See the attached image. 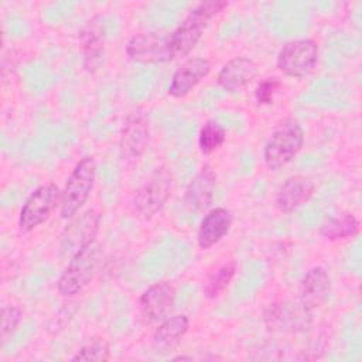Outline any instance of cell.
Here are the masks:
<instances>
[{"label": "cell", "mask_w": 362, "mask_h": 362, "mask_svg": "<svg viewBox=\"0 0 362 362\" xmlns=\"http://www.w3.org/2000/svg\"><path fill=\"white\" fill-rule=\"evenodd\" d=\"M304 144V130L301 124L287 117L277 123L263 148V160L269 170H279L287 165Z\"/></svg>", "instance_id": "2"}, {"label": "cell", "mask_w": 362, "mask_h": 362, "mask_svg": "<svg viewBox=\"0 0 362 362\" xmlns=\"http://www.w3.org/2000/svg\"><path fill=\"white\" fill-rule=\"evenodd\" d=\"M359 232V221L354 214H341L329 218L320 228V235L328 240H342Z\"/></svg>", "instance_id": "20"}, {"label": "cell", "mask_w": 362, "mask_h": 362, "mask_svg": "<svg viewBox=\"0 0 362 362\" xmlns=\"http://www.w3.org/2000/svg\"><path fill=\"white\" fill-rule=\"evenodd\" d=\"M174 361H192L191 356H175Z\"/></svg>", "instance_id": "26"}, {"label": "cell", "mask_w": 362, "mask_h": 362, "mask_svg": "<svg viewBox=\"0 0 362 362\" xmlns=\"http://www.w3.org/2000/svg\"><path fill=\"white\" fill-rule=\"evenodd\" d=\"M281 82L276 76H269L262 79L255 90V99L257 105H270L273 102V98L276 92L279 90Z\"/></svg>", "instance_id": "25"}, {"label": "cell", "mask_w": 362, "mask_h": 362, "mask_svg": "<svg viewBox=\"0 0 362 362\" xmlns=\"http://www.w3.org/2000/svg\"><path fill=\"white\" fill-rule=\"evenodd\" d=\"M318 58L320 48L314 40H293L280 48L277 54V68L287 76L303 78L315 69Z\"/></svg>", "instance_id": "6"}, {"label": "cell", "mask_w": 362, "mask_h": 362, "mask_svg": "<svg viewBox=\"0 0 362 362\" xmlns=\"http://www.w3.org/2000/svg\"><path fill=\"white\" fill-rule=\"evenodd\" d=\"M226 7L228 1L225 0L204 1L194 7L182 23L173 33H170L174 57L181 58L188 55L201 40L202 30L206 27V24Z\"/></svg>", "instance_id": "1"}, {"label": "cell", "mask_w": 362, "mask_h": 362, "mask_svg": "<svg viewBox=\"0 0 362 362\" xmlns=\"http://www.w3.org/2000/svg\"><path fill=\"white\" fill-rule=\"evenodd\" d=\"M331 294V277L324 267L310 269L300 281L298 298L300 305L311 313L321 307Z\"/></svg>", "instance_id": "12"}, {"label": "cell", "mask_w": 362, "mask_h": 362, "mask_svg": "<svg viewBox=\"0 0 362 362\" xmlns=\"http://www.w3.org/2000/svg\"><path fill=\"white\" fill-rule=\"evenodd\" d=\"M102 260V247L93 240L76 250L58 280V291L64 297L81 293L95 277Z\"/></svg>", "instance_id": "3"}, {"label": "cell", "mask_w": 362, "mask_h": 362, "mask_svg": "<svg viewBox=\"0 0 362 362\" xmlns=\"http://www.w3.org/2000/svg\"><path fill=\"white\" fill-rule=\"evenodd\" d=\"M314 182L304 175L288 177L277 189L274 205L281 214H291L314 194Z\"/></svg>", "instance_id": "14"}, {"label": "cell", "mask_w": 362, "mask_h": 362, "mask_svg": "<svg viewBox=\"0 0 362 362\" xmlns=\"http://www.w3.org/2000/svg\"><path fill=\"white\" fill-rule=\"evenodd\" d=\"M61 201V189L57 184L49 182L34 189L25 199L20 216L18 226L23 232H31L44 223Z\"/></svg>", "instance_id": "7"}, {"label": "cell", "mask_w": 362, "mask_h": 362, "mask_svg": "<svg viewBox=\"0 0 362 362\" xmlns=\"http://www.w3.org/2000/svg\"><path fill=\"white\" fill-rule=\"evenodd\" d=\"M257 75V65L247 57H236L228 61L218 74V83L226 92H238L249 85Z\"/></svg>", "instance_id": "15"}, {"label": "cell", "mask_w": 362, "mask_h": 362, "mask_svg": "<svg viewBox=\"0 0 362 362\" xmlns=\"http://www.w3.org/2000/svg\"><path fill=\"white\" fill-rule=\"evenodd\" d=\"M83 51V68L95 72L100 68L105 55V30L99 17L88 21L81 34Z\"/></svg>", "instance_id": "16"}, {"label": "cell", "mask_w": 362, "mask_h": 362, "mask_svg": "<svg viewBox=\"0 0 362 362\" xmlns=\"http://www.w3.org/2000/svg\"><path fill=\"white\" fill-rule=\"evenodd\" d=\"M23 313L16 305H6L1 308V325H0V338L1 341H7L8 337L14 334L17 329L20 321H21Z\"/></svg>", "instance_id": "24"}, {"label": "cell", "mask_w": 362, "mask_h": 362, "mask_svg": "<svg viewBox=\"0 0 362 362\" xmlns=\"http://www.w3.org/2000/svg\"><path fill=\"white\" fill-rule=\"evenodd\" d=\"M226 139V132L222 124L215 120H208L199 130L198 146L201 153L211 154L218 150Z\"/></svg>", "instance_id": "22"}, {"label": "cell", "mask_w": 362, "mask_h": 362, "mask_svg": "<svg viewBox=\"0 0 362 362\" xmlns=\"http://www.w3.org/2000/svg\"><path fill=\"white\" fill-rule=\"evenodd\" d=\"M96 163L92 156L82 157L69 174L64 189L61 191V218H74L88 201L95 185Z\"/></svg>", "instance_id": "4"}, {"label": "cell", "mask_w": 362, "mask_h": 362, "mask_svg": "<svg viewBox=\"0 0 362 362\" xmlns=\"http://www.w3.org/2000/svg\"><path fill=\"white\" fill-rule=\"evenodd\" d=\"M189 328V320L185 314L173 315L158 325V328L154 332V345L157 348H168L175 345L188 331Z\"/></svg>", "instance_id": "19"}, {"label": "cell", "mask_w": 362, "mask_h": 362, "mask_svg": "<svg viewBox=\"0 0 362 362\" xmlns=\"http://www.w3.org/2000/svg\"><path fill=\"white\" fill-rule=\"evenodd\" d=\"M126 54L144 64H160L174 59L171 37L167 33H140L133 35L126 45Z\"/></svg>", "instance_id": "8"}, {"label": "cell", "mask_w": 362, "mask_h": 362, "mask_svg": "<svg viewBox=\"0 0 362 362\" xmlns=\"http://www.w3.org/2000/svg\"><path fill=\"white\" fill-rule=\"evenodd\" d=\"M110 358L109 345L103 339H93L83 345L76 354L71 358V361H95L103 362Z\"/></svg>", "instance_id": "23"}, {"label": "cell", "mask_w": 362, "mask_h": 362, "mask_svg": "<svg viewBox=\"0 0 362 362\" xmlns=\"http://www.w3.org/2000/svg\"><path fill=\"white\" fill-rule=\"evenodd\" d=\"M99 221L100 216L93 209H88L74 218L61 236V249L74 255L85 245L93 242L99 229Z\"/></svg>", "instance_id": "11"}, {"label": "cell", "mask_w": 362, "mask_h": 362, "mask_svg": "<svg viewBox=\"0 0 362 362\" xmlns=\"http://www.w3.org/2000/svg\"><path fill=\"white\" fill-rule=\"evenodd\" d=\"M216 188V174L209 165H204L199 173L189 181L184 202L191 211H202L212 202Z\"/></svg>", "instance_id": "18"}, {"label": "cell", "mask_w": 362, "mask_h": 362, "mask_svg": "<svg viewBox=\"0 0 362 362\" xmlns=\"http://www.w3.org/2000/svg\"><path fill=\"white\" fill-rule=\"evenodd\" d=\"M175 300V290L168 281L151 284L140 296L139 307L143 318L148 322H157L167 317Z\"/></svg>", "instance_id": "10"}, {"label": "cell", "mask_w": 362, "mask_h": 362, "mask_svg": "<svg viewBox=\"0 0 362 362\" xmlns=\"http://www.w3.org/2000/svg\"><path fill=\"white\" fill-rule=\"evenodd\" d=\"M173 177L167 167L157 168L136 191L133 206L143 218H151L163 209L171 195Z\"/></svg>", "instance_id": "5"}, {"label": "cell", "mask_w": 362, "mask_h": 362, "mask_svg": "<svg viewBox=\"0 0 362 362\" xmlns=\"http://www.w3.org/2000/svg\"><path fill=\"white\" fill-rule=\"evenodd\" d=\"M236 273V264L233 262H228L218 267L205 281L204 294L208 298L219 297L230 284L233 276Z\"/></svg>", "instance_id": "21"}, {"label": "cell", "mask_w": 362, "mask_h": 362, "mask_svg": "<svg viewBox=\"0 0 362 362\" xmlns=\"http://www.w3.org/2000/svg\"><path fill=\"white\" fill-rule=\"evenodd\" d=\"M211 72V62L205 58H191L185 61L171 76L168 95L182 98L188 95Z\"/></svg>", "instance_id": "13"}, {"label": "cell", "mask_w": 362, "mask_h": 362, "mask_svg": "<svg viewBox=\"0 0 362 362\" xmlns=\"http://www.w3.org/2000/svg\"><path fill=\"white\" fill-rule=\"evenodd\" d=\"M150 124L146 113L134 110L127 115L120 130V153L126 160H137L147 148Z\"/></svg>", "instance_id": "9"}, {"label": "cell", "mask_w": 362, "mask_h": 362, "mask_svg": "<svg viewBox=\"0 0 362 362\" xmlns=\"http://www.w3.org/2000/svg\"><path fill=\"white\" fill-rule=\"evenodd\" d=\"M233 216L226 208H215L209 211L201 221L197 242L201 249H209L229 233Z\"/></svg>", "instance_id": "17"}]
</instances>
